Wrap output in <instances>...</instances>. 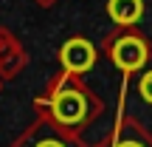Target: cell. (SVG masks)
I'll return each instance as SVG.
<instances>
[{"instance_id":"cell-1","label":"cell","mask_w":152,"mask_h":147,"mask_svg":"<svg viewBox=\"0 0 152 147\" xmlns=\"http://www.w3.org/2000/svg\"><path fill=\"white\" fill-rule=\"evenodd\" d=\"M59 60H62V65H65L68 71L82 74V71H87V68L96 62V51H93V45L87 43V40L73 37V40H68V43L62 45Z\"/></svg>"},{"instance_id":"cell-2","label":"cell","mask_w":152,"mask_h":147,"mask_svg":"<svg viewBox=\"0 0 152 147\" xmlns=\"http://www.w3.org/2000/svg\"><path fill=\"white\" fill-rule=\"evenodd\" d=\"M113 60L118 68L124 71H135L147 62V45H144L141 37H121L118 43L113 45Z\"/></svg>"},{"instance_id":"cell-3","label":"cell","mask_w":152,"mask_h":147,"mask_svg":"<svg viewBox=\"0 0 152 147\" xmlns=\"http://www.w3.org/2000/svg\"><path fill=\"white\" fill-rule=\"evenodd\" d=\"M87 113V102L79 91H62L54 99V116L62 125H79Z\"/></svg>"},{"instance_id":"cell-4","label":"cell","mask_w":152,"mask_h":147,"mask_svg":"<svg viewBox=\"0 0 152 147\" xmlns=\"http://www.w3.org/2000/svg\"><path fill=\"white\" fill-rule=\"evenodd\" d=\"M107 11L115 23H135L144 11V3L141 0H110Z\"/></svg>"},{"instance_id":"cell-5","label":"cell","mask_w":152,"mask_h":147,"mask_svg":"<svg viewBox=\"0 0 152 147\" xmlns=\"http://www.w3.org/2000/svg\"><path fill=\"white\" fill-rule=\"evenodd\" d=\"M141 96L147 99V102H152V71L141 79Z\"/></svg>"},{"instance_id":"cell-6","label":"cell","mask_w":152,"mask_h":147,"mask_svg":"<svg viewBox=\"0 0 152 147\" xmlns=\"http://www.w3.org/2000/svg\"><path fill=\"white\" fill-rule=\"evenodd\" d=\"M39 147H62V144H59V142H42Z\"/></svg>"},{"instance_id":"cell-7","label":"cell","mask_w":152,"mask_h":147,"mask_svg":"<svg viewBox=\"0 0 152 147\" xmlns=\"http://www.w3.org/2000/svg\"><path fill=\"white\" fill-rule=\"evenodd\" d=\"M118 147H141V144H132V142H124V144H118Z\"/></svg>"}]
</instances>
